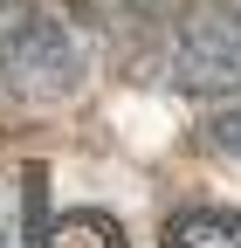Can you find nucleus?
<instances>
[{"label":"nucleus","instance_id":"f257e3e1","mask_svg":"<svg viewBox=\"0 0 241 248\" xmlns=\"http://www.w3.org/2000/svg\"><path fill=\"white\" fill-rule=\"evenodd\" d=\"M83 83V55L69 28L35 0H0V97L14 104H55Z\"/></svg>","mask_w":241,"mask_h":248},{"label":"nucleus","instance_id":"39448f33","mask_svg":"<svg viewBox=\"0 0 241 248\" xmlns=\"http://www.w3.org/2000/svg\"><path fill=\"white\" fill-rule=\"evenodd\" d=\"M166 248H241V214L221 207H193V214H172Z\"/></svg>","mask_w":241,"mask_h":248},{"label":"nucleus","instance_id":"423d86ee","mask_svg":"<svg viewBox=\"0 0 241 248\" xmlns=\"http://www.w3.org/2000/svg\"><path fill=\"white\" fill-rule=\"evenodd\" d=\"M207 145H221V152H234V159H241V110H221L214 124H207Z\"/></svg>","mask_w":241,"mask_h":248},{"label":"nucleus","instance_id":"7ed1b4c3","mask_svg":"<svg viewBox=\"0 0 241 248\" xmlns=\"http://www.w3.org/2000/svg\"><path fill=\"white\" fill-rule=\"evenodd\" d=\"M28 248H124V228L110 221V214H97V207H76V214H62V221H35V241Z\"/></svg>","mask_w":241,"mask_h":248},{"label":"nucleus","instance_id":"20e7f679","mask_svg":"<svg viewBox=\"0 0 241 248\" xmlns=\"http://www.w3.org/2000/svg\"><path fill=\"white\" fill-rule=\"evenodd\" d=\"M83 21H97L104 35H145V28H159L179 0H69Z\"/></svg>","mask_w":241,"mask_h":248},{"label":"nucleus","instance_id":"f03ea898","mask_svg":"<svg viewBox=\"0 0 241 248\" xmlns=\"http://www.w3.org/2000/svg\"><path fill=\"white\" fill-rule=\"evenodd\" d=\"M172 76L193 97H227V90H241V0H200L179 21Z\"/></svg>","mask_w":241,"mask_h":248}]
</instances>
